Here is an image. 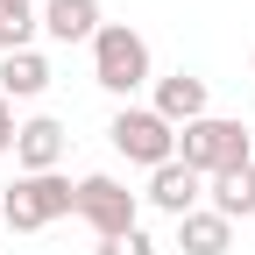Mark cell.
I'll use <instances>...</instances> for the list:
<instances>
[{
    "instance_id": "cell-12",
    "label": "cell",
    "mask_w": 255,
    "mask_h": 255,
    "mask_svg": "<svg viewBox=\"0 0 255 255\" xmlns=\"http://www.w3.org/2000/svg\"><path fill=\"white\" fill-rule=\"evenodd\" d=\"M43 85H50V57H43V50L0 57V100H36Z\"/></svg>"
},
{
    "instance_id": "cell-14",
    "label": "cell",
    "mask_w": 255,
    "mask_h": 255,
    "mask_svg": "<svg viewBox=\"0 0 255 255\" xmlns=\"http://www.w3.org/2000/svg\"><path fill=\"white\" fill-rule=\"evenodd\" d=\"M100 255H156V241L135 227V234H121V241H100Z\"/></svg>"
},
{
    "instance_id": "cell-1",
    "label": "cell",
    "mask_w": 255,
    "mask_h": 255,
    "mask_svg": "<svg viewBox=\"0 0 255 255\" xmlns=\"http://www.w3.org/2000/svg\"><path fill=\"white\" fill-rule=\"evenodd\" d=\"M92 85L114 92V100H135L142 85H156V71H149V43H142L128 21H107L100 36H92Z\"/></svg>"
},
{
    "instance_id": "cell-10",
    "label": "cell",
    "mask_w": 255,
    "mask_h": 255,
    "mask_svg": "<svg viewBox=\"0 0 255 255\" xmlns=\"http://www.w3.org/2000/svg\"><path fill=\"white\" fill-rule=\"evenodd\" d=\"M177 248H184V255H227V248H234V220H220L213 206L184 213V220H177Z\"/></svg>"
},
{
    "instance_id": "cell-15",
    "label": "cell",
    "mask_w": 255,
    "mask_h": 255,
    "mask_svg": "<svg viewBox=\"0 0 255 255\" xmlns=\"http://www.w3.org/2000/svg\"><path fill=\"white\" fill-rule=\"evenodd\" d=\"M14 128H21L14 121V100H0V156H14Z\"/></svg>"
},
{
    "instance_id": "cell-9",
    "label": "cell",
    "mask_w": 255,
    "mask_h": 255,
    "mask_svg": "<svg viewBox=\"0 0 255 255\" xmlns=\"http://www.w3.org/2000/svg\"><path fill=\"white\" fill-rule=\"evenodd\" d=\"M100 0H43V36L50 43H92L100 36Z\"/></svg>"
},
{
    "instance_id": "cell-5",
    "label": "cell",
    "mask_w": 255,
    "mask_h": 255,
    "mask_svg": "<svg viewBox=\"0 0 255 255\" xmlns=\"http://www.w3.org/2000/svg\"><path fill=\"white\" fill-rule=\"evenodd\" d=\"M107 142L128 156V163L156 170V163H170V156H177V128L156 114V107H121V114H114V128H107Z\"/></svg>"
},
{
    "instance_id": "cell-6",
    "label": "cell",
    "mask_w": 255,
    "mask_h": 255,
    "mask_svg": "<svg viewBox=\"0 0 255 255\" xmlns=\"http://www.w3.org/2000/svg\"><path fill=\"white\" fill-rule=\"evenodd\" d=\"M64 121H50V114H36V121H21L14 128V163H21V177H43V170H57L64 163Z\"/></svg>"
},
{
    "instance_id": "cell-3",
    "label": "cell",
    "mask_w": 255,
    "mask_h": 255,
    "mask_svg": "<svg viewBox=\"0 0 255 255\" xmlns=\"http://www.w3.org/2000/svg\"><path fill=\"white\" fill-rule=\"evenodd\" d=\"M248 128L241 121H227V114H206V121H191V128H177V163L184 170H199L206 184L220 177V170H234V163H248Z\"/></svg>"
},
{
    "instance_id": "cell-13",
    "label": "cell",
    "mask_w": 255,
    "mask_h": 255,
    "mask_svg": "<svg viewBox=\"0 0 255 255\" xmlns=\"http://www.w3.org/2000/svg\"><path fill=\"white\" fill-rule=\"evenodd\" d=\"M36 28H43V14H36V7H0V57L36 50Z\"/></svg>"
},
{
    "instance_id": "cell-16",
    "label": "cell",
    "mask_w": 255,
    "mask_h": 255,
    "mask_svg": "<svg viewBox=\"0 0 255 255\" xmlns=\"http://www.w3.org/2000/svg\"><path fill=\"white\" fill-rule=\"evenodd\" d=\"M0 7H36V0H0Z\"/></svg>"
},
{
    "instance_id": "cell-8",
    "label": "cell",
    "mask_w": 255,
    "mask_h": 255,
    "mask_svg": "<svg viewBox=\"0 0 255 255\" xmlns=\"http://www.w3.org/2000/svg\"><path fill=\"white\" fill-rule=\"evenodd\" d=\"M149 107L163 114L170 128H191V121H206V114H213V100H206V78H191V71H170V78H156Z\"/></svg>"
},
{
    "instance_id": "cell-11",
    "label": "cell",
    "mask_w": 255,
    "mask_h": 255,
    "mask_svg": "<svg viewBox=\"0 0 255 255\" xmlns=\"http://www.w3.org/2000/svg\"><path fill=\"white\" fill-rule=\"evenodd\" d=\"M206 191H213V213H220V220H248V213H255V156L234 163V170H220Z\"/></svg>"
},
{
    "instance_id": "cell-2",
    "label": "cell",
    "mask_w": 255,
    "mask_h": 255,
    "mask_svg": "<svg viewBox=\"0 0 255 255\" xmlns=\"http://www.w3.org/2000/svg\"><path fill=\"white\" fill-rule=\"evenodd\" d=\"M71 177L64 170H43V177H14L7 191H0V227H14V234H43L57 227L64 213H71Z\"/></svg>"
},
{
    "instance_id": "cell-4",
    "label": "cell",
    "mask_w": 255,
    "mask_h": 255,
    "mask_svg": "<svg viewBox=\"0 0 255 255\" xmlns=\"http://www.w3.org/2000/svg\"><path fill=\"white\" fill-rule=\"evenodd\" d=\"M71 213H78L100 241H121V234L142 227V191H128L121 177L92 170V177H78V191H71Z\"/></svg>"
},
{
    "instance_id": "cell-7",
    "label": "cell",
    "mask_w": 255,
    "mask_h": 255,
    "mask_svg": "<svg viewBox=\"0 0 255 255\" xmlns=\"http://www.w3.org/2000/svg\"><path fill=\"white\" fill-rule=\"evenodd\" d=\"M142 199H149L156 213L184 220V213H199V199H206V177H199V170H184L177 156H170V163H156V170H149V191H142Z\"/></svg>"
}]
</instances>
